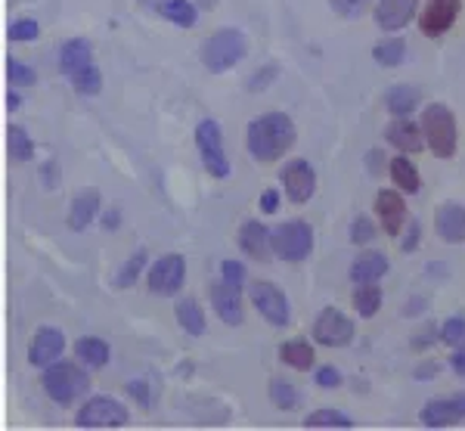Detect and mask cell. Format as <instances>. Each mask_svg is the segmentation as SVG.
I'll use <instances>...</instances> for the list:
<instances>
[{
    "label": "cell",
    "mask_w": 465,
    "mask_h": 431,
    "mask_svg": "<svg viewBox=\"0 0 465 431\" xmlns=\"http://www.w3.org/2000/svg\"><path fill=\"white\" fill-rule=\"evenodd\" d=\"M63 351H65V336H63V332L54 329V326H44V329L35 332L32 345H28V363H32V366L47 369V366H54L59 357H63Z\"/></svg>",
    "instance_id": "5bb4252c"
},
{
    "label": "cell",
    "mask_w": 465,
    "mask_h": 431,
    "mask_svg": "<svg viewBox=\"0 0 465 431\" xmlns=\"http://www.w3.org/2000/svg\"><path fill=\"white\" fill-rule=\"evenodd\" d=\"M118 217H122L118 211H106V215H103V226H106V230H115V226H118Z\"/></svg>",
    "instance_id": "f907efd6"
},
{
    "label": "cell",
    "mask_w": 465,
    "mask_h": 431,
    "mask_svg": "<svg viewBox=\"0 0 465 431\" xmlns=\"http://www.w3.org/2000/svg\"><path fill=\"white\" fill-rule=\"evenodd\" d=\"M329 6L344 19H360L366 13V0H329Z\"/></svg>",
    "instance_id": "b9f144b4"
},
{
    "label": "cell",
    "mask_w": 465,
    "mask_h": 431,
    "mask_svg": "<svg viewBox=\"0 0 465 431\" xmlns=\"http://www.w3.org/2000/svg\"><path fill=\"white\" fill-rule=\"evenodd\" d=\"M450 366L456 369V376H465V342L456 345V351L450 354Z\"/></svg>",
    "instance_id": "c3c4849f"
},
{
    "label": "cell",
    "mask_w": 465,
    "mask_h": 431,
    "mask_svg": "<svg viewBox=\"0 0 465 431\" xmlns=\"http://www.w3.org/2000/svg\"><path fill=\"white\" fill-rule=\"evenodd\" d=\"M258 205H261V215H276V208H280V193L264 190V193H261V199H258Z\"/></svg>",
    "instance_id": "bcb514c9"
},
{
    "label": "cell",
    "mask_w": 465,
    "mask_h": 431,
    "mask_svg": "<svg viewBox=\"0 0 465 431\" xmlns=\"http://www.w3.org/2000/svg\"><path fill=\"white\" fill-rule=\"evenodd\" d=\"M196 146L202 155V165L212 174L214 180H227L230 177V158L223 153V134L221 125L214 118H205L196 125Z\"/></svg>",
    "instance_id": "8992f818"
},
{
    "label": "cell",
    "mask_w": 465,
    "mask_h": 431,
    "mask_svg": "<svg viewBox=\"0 0 465 431\" xmlns=\"http://www.w3.org/2000/svg\"><path fill=\"white\" fill-rule=\"evenodd\" d=\"M100 202H103V193L96 190V186H84V190L74 193L72 208H69V230L74 233L87 230V226L96 221V215H100Z\"/></svg>",
    "instance_id": "e0dca14e"
},
{
    "label": "cell",
    "mask_w": 465,
    "mask_h": 431,
    "mask_svg": "<svg viewBox=\"0 0 465 431\" xmlns=\"http://www.w3.org/2000/svg\"><path fill=\"white\" fill-rule=\"evenodd\" d=\"M431 376H438V363H429V366H422L416 373V379H431Z\"/></svg>",
    "instance_id": "816d5d0a"
},
{
    "label": "cell",
    "mask_w": 465,
    "mask_h": 431,
    "mask_svg": "<svg viewBox=\"0 0 465 431\" xmlns=\"http://www.w3.org/2000/svg\"><path fill=\"white\" fill-rule=\"evenodd\" d=\"M440 342H447L453 347L465 342V316H450L444 323V329H440Z\"/></svg>",
    "instance_id": "60d3db41"
},
{
    "label": "cell",
    "mask_w": 465,
    "mask_h": 431,
    "mask_svg": "<svg viewBox=\"0 0 465 431\" xmlns=\"http://www.w3.org/2000/svg\"><path fill=\"white\" fill-rule=\"evenodd\" d=\"M270 233L273 230H267L261 221H245L239 226V248L252 261H270L273 258V239H270Z\"/></svg>",
    "instance_id": "2e32d148"
},
{
    "label": "cell",
    "mask_w": 465,
    "mask_h": 431,
    "mask_svg": "<svg viewBox=\"0 0 465 431\" xmlns=\"http://www.w3.org/2000/svg\"><path fill=\"white\" fill-rule=\"evenodd\" d=\"M74 357H78L81 366L87 369H103L112 357V347L96 336H84L74 342Z\"/></svg>",
    "instance_id": "cb8c5ba5"
},
{
    "label": "cell",
    "mask_w": 465,
    "mask_h": 431,
    "mask_svg": "<svg viewBox=\"0 0 465 431\" xmlns=\"http://www.w3.org/2000/svg\"><path fill=\"white\" fill-rule=\"evenodd\" d=\"M462 0H429V6L419 16V28H422L425 37H440L447 35L450 28L456 25V16H460Z\"/></svg>",
    "instance_id": "4fadbf2b"
},
{
    "label": "cell",
    "mask_w": 465,
    "mask_h": 431,
    "mask_svg": "<svg viewBox=\"0 0 465 431\" xmlns=\"http://www.w3.org/2000/svg\"><path fill=\"white\" fill-rule=\"evenodd\" d=\"M419 422L425 428H453L465 422V395H447L422 406Z\"/></svg>",
    "instance_id": "7c38bea8"
},
{
    "label": "cell",
    "mask_w": 465,
    "mask_h": 431,
    "mask_svg": "<svg viewBox=\"0 0 465 431\" xmlns=\"http://www.w3.org/2000/svg\"><path fill=\"white\" fill-rule=\"evenodd\" d=\"M354 338V323L344 316L339 307H322L317 323H313V342L326 347H344Z\"/></svg>",
    "instance_id": "8fae6325"
},
{
    "label": "cell",
    "mask_w": 465,
    "mask_h": 431,
    "mask_svg": "<svg viewBox=\"0 0 465 431\" xmlns=\"http://www.w3.org/2000/svg\"><path fill=\"white\" fill-rule=\"evenodd\" d=\"M280 184L295 205H304L317 193V171H313V165L307 158H292V162L282 165Z\"/></svg>",
    "instance_id": "9c48e42d"
},
{
    "label": "cell",
    "mask_w": 465,
    "mask_h": 431,
    "mask_svg": "<svg viewBox=\"0 0 465 431\" xmlns=\"http://www.w3.org/2000/svg\"><path fill=\"white\" fill-rule=\"evenodd\" d=\"M177 323L186 336H205V311L193 295L177 301Z\"/></svg>",
    "instance_id": "d4e9b609"
},
{
    "label": "cell",
    "mask_w": 465,
    "mask_h": 431,
    "mask_svg": "<svg viewBox=\"0 0 465 431\" xmlns=\"http://www.w3.org/2000/svg\"><path fill=\"white\" fill-rule=\"evenodd\" d=\"M351 305H354V311L363 316V320H370V316H376L379 307H381V289H379L376 283L357 286L354 298H351Z\"/></svg>",
    "instance_id": "1f68e13d"
},
{
    "label": "cell",
    "mask_w": 465,
    "mask_h": 431,
    "mask_svg": "<svg viewBox=\"0 0 465 431\" xmlns=\"http://www.w3.org/2000/svg\"><path fill=\"white\" fill-rule=\"evenodd\" d=\"M304 428H354V419L339 410H313L307 413Z\"/></svg>",
    "instance_id": "836d02e7"
},
{
    "label": "cell",
    "mask_w": 465,
    "mask_h": 431,
    "mask_svg": "<svg viewBox=\"0 0 465 431\" xmlns=\"http://www.w3.org/2000/svg\"><path fill=\"white\" fill-rule=\"evenodd\" d=\"M6 153H10L13 162H28L35 158V140L28 137V131L22 125H10L6 127Z\"/></svg>",
    "instance_id": "4dcf8cb0"
},
{
    "label": "cell",
    "mask_w": 465,
    "mask_h": 431,
    "mask_svg": "<svg viewBox=\"0 0 465 431\" xmlns=\"http://www.w3.org/2000/svg\"><path fill=\"white\" fill-rule=\"evenodd\" d=\"M72 87H74V94H81V96H96L103 90V72L96 69V65H87V69H81L72 78Z\"/></svg>",
    "instance_id": "d590c367"
},
{
    "label": "cell",
    "mask_w": 465,
    "mask_h": 431,
    "mask_svg": "<svg viewBox=\"0 0 465 431\" xmlns=\"http://www.w3.org/2000/svg\"><path fill=\"white\" fill-rule=\"evenodd\" d=\"M245 143H249V155L254 162H276V158H282L295 146V121L286 112H264V115L249 121Z\"/></svg>",
    "instance_id": "6da1fadb"
},
{
    "label": "cell",
    "mask_w": 465,
    "mask_h": 431,
    "mask_svg": "<svg viewBox=\"0 0 465 431\" xmlns=\"http://www.w3.org/2000/svg\"><path fill=\"white\" fill-rule=\"evenodd\" d=\"M87 65H94V50H90V44L84 37H72V41H65L63 47H59V69H63V75L69 81L81 69H87Z\"/></svg>",
    "instance_id": "44dd1931"
},
{
    "label": "cell",
    "mask_w": 465,
    "mask_h": 431,
    "mask_svg": "<svg viewBox=\"0 0 465 431\" xmlns=\"http://www.w3.org/2000/svg\"><path fill=\"white\" fill-rule=\"evenodd\" d=\"M140 274H146V248H137V252L122 264V270H118V276H115V286L118 289H131Z\"/></svg>",
    "instance_id": "e575fe53"
},
{
    "label": "cell",
    "mask_w": 465,
    "mask_h": 431,
    "mask_svg": "<svg viewBox=\"0 0 465 431\" xmlns=\"http://www.w3.org/2000/svg\"><path fill=\"white\" fill-rule=\"evenodd\" d=\"M273 78H276V65H264V69L254 72V78L249 81V90H254V94H258V90H264Z\"/></svg>",
    "instance_id": "ee69618b"
},
{
    "label": "cell",
    "mask_w": 465,
    "mask_h": 431,
    "mask_svg": "<svg viewBox=\"0 0 465 431\" xmlns=\"http://www.w3.org/2000/svg\"><path fill=\"white\" fill-rule=\"evenodd\" d=\"M221 279H223L227 286H236V289H242L245 279H249V270H245V264H242V261L227 258V261L221 264Z\"/></svg>",
    "instance_id": "ab89813d"
},
{
    "label": "cell",
    "mask_w": 465,
    "mask_h": 431,
    "mask_svg": "<svg viewBox=\"0 0 465 431\" xmlns=\"http://www.w3.org/2000/svg\"><path fill=\"white\" fill-rule=\"evenodd\" d=\"M127 395H131L134 400H140V406H153V400H149V385L143 379L127 385Z\"/></svg>",
    "instance_id": "7dc6e473"
},
{
    "label": "cell",
    "mask_w": 465,
    "mask_h": 431,
    "mask_svg": "<svg viewBox=\"0 0 465 431\" xmlns=\"http://www.w3.org/2000/svg\"><path fill=\"white\" fill-rule=\"evenodd\" d=\"M388 171H391V180L397 184V190L401 193H419V186H422V177H419V168L410 162V155H397L391 158V165H388Z\"/></svg>",
    "instance_id": "484cf974"
},
{
    "label": "cell",
    "mask_w": 465,
    "mask_h": 431,
    "mask_svg": "<svg viewBox=\"0 0 465 431\" xmlns=\"http://www.w3.org/2000/svg\"><path fill=\"white\" fill-rule=\"evenodd\" d=\"M131 422V413L115 397H90L78 410L74 426L78 428H124Z\"/></svg>",
    "instance_id": "ba28073f"
},
{
    "label": "cell",
    "mask_w": 465,
    "mask_h": 431,
    "mask_svg": "<svg viewBox=\"0 0 465 431\" xmlns=\"http://www.w3.org/2000/svg\"><path fill=\"white\" fill-rule=\"evenodd\" d=\"M19 105H22V96H19V94H13V90H10V94H6V109L16 112Z\"/></svg>",
    "instance_id": "f5cc1de1"
},
{
    "label": "cell",
    "mask_w": 465,
    "mask_h": 431,
    "mask_svg": "<svg viewBox=\"0 0 465 431\" xmlns=\"http://www.w3.org/2000/svg\"><path fill=\"white\" fill-rule=\"evenodd\" d=\"M422 100V94H419V87H410V85H397L385 94V105L388 112H391L394 118H407L412 109L419 105Z\"/></svg>",
    "instance_id": "4316f807"
},
{
    "label": "cell",
    "mask_w": 465,
    "mask_h": 431,
    "mask_svg": "<svg viewBox=\"0 0 465 431\" xmlns=\"http://www.w3.org/2000/svg\"><path fill=\"white\" fill-rule=\"evenodd\" d=\"M280 360L292 369H311L313 360H317V354H313L311 342H304V338H292V342L280 345Z\"/></svg>",
    "instance_id": "f1b7e54d"
},
{
    "label": "cell",
    "mask_w": 465,
    "mask_h": 431,
    "mask_svg": "<svg viewBox=\"0 0 465 431\" xmlns=\"http://www.w3.org/2000/svg\"><path fill=\"white\" fill-rule=\"evenodd\" d=\"M270 400H273L276 410L282 413H292L298 404H302V395H298V388L286 379H273L270 382Z\"/></svg>",
    "instance_id": "d6a6232c"
},
{
    "label": "cell",
    "mask_w": 465,
    "mask_h": 431,
    "mask_svg": "<svg viewBox=\"0 0 465 431\" xmlns=\"http://www.w3.org/2000/svg\"><path fill=\"white\" fill-rule=\"evenodd\" d=\"M186 279V261L183 255H162L153 267L146 270V286L155 295H177L183 289Z\"/></svg>",
    "instance_id": "30bf717a"
},
{
    "label": "cell",
    "mask_w": 465,
    "mask_h": 431,
    "mask_svg": "<svg viewBox=\"0 0 465 431\" xmlns=\"http://www.w3.org/2000/svg\"><path fill=\"white\" fill-rule=\"evenodd\" d=\"M212 305L217 316H221L227 326H242L245 316H242V298H239V289L236 286H227L221 279V283L212 286Z\"/></svg>",
    "instance_id": "d6986e66"
},
{
    "label": "cell",
    "mask_w": 465,
    "mask_h": 431,
    "mask_svg": "<svg viewBox=\"0 0 465 431\" xmlns=\"http://www.w3.org/2000/svg\"><path fill=\"white\" fill-rule=\"evenodd\" d=\"M385 274H388V258L381 252H360L354 264H351V279H354L357 286L379 283Z\"/></svg>",
    "instance_id": "603a6c76"
},
{
    "label": "cell",
    "mask_w": 465,
    "mask_h": 431,
    "mask_svg": "<svg viewBox=\"0 0 465 431\" xmlns=\"http://www.w3.org/2000/svg\"><path fill=\"white\" fill-rule=\"evenodd\" d=\"M6 78H10V85H16V87H32L37 81V75L32 65L19 63V59H10V63H6Z\"/></svg>",
    "instance_id": "74e56055"
},
{
    "label": "cell",
    "mask_w": 465,
    "mask_h": 431,
    "mask_svg": "<svg viewBox=\"0 0 465 431\" xmlns=\"http://www.w3.org/2000/svg\"><path fill=\"white\" fill-rule=\"evenodd\" d=\"M313 379H317L320 388H339V385L344 382L341 373L335 366H320L317 373H313Z\"/></svg>",
    "instance_id": "7bdbcfd3"
},
{
    "label": "cell",
    "mask_w": 465,
    "mask_h": 431,
    "mask_svg": "<svg viewBox=\"0 0 465 431\" xmlns=\"http://www.w3.org/2000/svg\"><path fill=\"white\" fill-rule=\"evenodd\" d=\"M249 298L254 305V311H258L270 326H289L292 323V307H289V298L286 292L280 289V286L267 283V279H258V283L249 286Z\"/></svg>",
    "instance_id": "52a82bcc"
},
{
    "label": "cell",
    "mask_w": 465,
    "mask_h": 431,
    "mask_svg": "<svg viewBox=\"0 0 465 431\" xmlns=\"http://www.w3.org/2000/svg\"><path fill=\"white\" fill-rule=\"evenodd\" d=\"M419 236H422V226H419V221H410V230H407V236L401 239V248L403 252H416L419 248Z\"/></svg>",
    "instance_id": "f6af8a7d"
},
{
    "label": "cell",
    "mask_w": 465,
    "mask_h": 431,
    "mask_svg": "<svg viewBox=\"0 0 465 431\" xmlns=\"http://www.w3.org/2000/svg\"><path fill=\"white\" fill-rule=\"evenodd\" d=\"M376 217L388 236H401L403 224H407V199L397 190H381L376 195Z\"/></svg>",
    "instance_id": "9a60e30c"
},
{
    "label": "cell",
    "mask_w": 465,
    "mask_h": 431,
    "mask_svg": "<svg viewBox=\"0 0 465 431\" xmlns=\"http://www.w3.org/2000/svg\"><path fill=\"white\" fill-rule=\"evenodd\" d=\"M422 134L429 149L438 158H453L456 149H460V125H456L453 109L444 103H431L422 109Z\"/></svg>",
    "instance_id": "3957f363"
},
{
    "label": "cell",
    "mask_w": 465,
    "mask_h": 431,
    "mask_svg": "<svg viewBox=\"0 0 465 431\" xmlns=\"http://www.w3.org/2000/svg\"><path fill=\"white\" fill-rule=\"evenodd\" d=\"M434 336H438V332H434L431 326H425V332H419V336H416V342H412V345H416V347H425V345L431 342Z\"/></svg>",
    "instance_id": "681fc988"
},
{
    "label": "cell",
    "mask_w": 465,
    "mask_h": 431,
    "mask_svg": "<svg viewBox=\"0 0 465 431\" xmlns=\"http://www.w3.org/2000/svg\"><path fill=\"white\" fill-rule=\"evenodd\" d=\"M385 140L391 143L394 149L410 153V155L422 153V146H429V143H425V134H422V125H412L410 118H394L385 131Z\"/></svg>",
    "instance_id": "ffe728a7"
},
{
    "label": "cell",
    "mask_w": 465,
    "mask_h": 431,
    "mask_svg": "<svg viewBox=\"0 0 465 431\" xmlns=\"http://www.w3.org/2000/svg\"><path fill=\"white\" fill-rule=\"evenodd\" d=\"M372 16L381 32H401L416 16V0H379Z\"/></svg>",
    "instance_id": "ac0fdd59"
},
{
    "label": "cell",
    "mask_w": 465,
    "mask_h": 431,
    "mask_svg": "<svg viewBox=\"0 0 465 431\" xmlns=\"http://www.w3.org/2000/svg\"><path fill=\"white\" fill-rule=\"evenodd\" d=\"M155 10H159L168 22L180 25V28H193L199 22V10L193 6V0H162Z\"/></svg>",
    "instance_id": "83f0119b"
},
{
    "label": "cell",
    "mask_w": 465,
    "mask_h": 431,
    "mask_svg": "<svg viewBox=\"0 0 465 431\" xmlns=\"http://www.w3.org/2000/svg\"><path fill=\"white\" fill-rule=\"evenodd\" d=\"M6 35H10V41H16V44H28V41H37V37H41V25H37V19L22 16V19H13V25Z\"/></svg>",
    "instance_id": "8d00e7d4"
},
{
    "label": "cell",
    "mask_w": 465,
    "mask_h": 431,
    "mask_svg": "<svg viewBox=\"0 0 465 431\" xmlns=\"http://www.w3.org/2000/svg\"><path fill=\"white\" fill-rule=\"evenodd\" d=\"M270 239H273V258H280L286 264H302L313 248V230L302 217L280 224L270 233Z\"/></svg>",
    "instance_id": "5b68a950"
},
{
    "label": "cell",
    "mask_w": 465,
    "mask_h": 431,
    "mask_svg": "<svg viewBox=\"0 0 465 431\" xmlns=\"http://www.w3.org/2000/svg\"><path fill=\"white\" fill-rule=\"evenodd\" d=\"M372 59H376L381 69H397V65L407 63V41H401V37H388V41H381L372 47Z\"/></svg>",
    "instance_id": "f546056e"
},
{
    "label": "cell",
    "mask_w": 465,
    "mask_h": 431,
    "mask_svg": "<svg viewBox=\"0 0 465 431\" xmlns=\"http://www.w3.org/2000/svg\"><path fill=\"white\" fill-rule=\"evenodd\" d=\"M372 239H376V226H372L370 217L357 215L354 221H351V242H354V246H370Z\"/></svg>",
    "instance_id": "f35d334b"
},
{
    "label": "cell",
    "mask_w": 465,
    "mask_h": 431,
    "mask_svg": "<svg viewBox=\"0 0 465 431\" xmlns=\"http://www.w3.org/2000/svg\"><path fill=\"white\" fill-rule=\"evenodd\" d=\"M245 56H249V37L239 28H221V32L202 41V65L212 75L236 69Z\"/></svg>",
    "instance_id": "7a4b0ae2"
},
{
    "label": "cell",
    "mask_w": 465,
    "mask_h": 431,
    "mask_svg": "<svg viewBox=\"0 0 465 431\" xmlns=\"http://www.w3.org/2000/svg\"><path fill=\"white\" fill-rule=\"evenodd\" d=\"M41 385H44V391H47L54 404L72 406L90 391V376L81 366H74V363H59L56 360L54 366L44 369Z\"/></svg>",
    "instance_id": "277c9868"
},
{
    "label": "cell",
    "mask_w": 465,
    "mask_h": 431,
    "mask_svg": "<svg viewBox=\"0 0 465 431\" xmlns=\"http://www.w3.org/2000/svg\"><path fill=\"white\" fill-rule=\"evenodd\" d=\"M434 230H438V236L450 242V246L465 242V205H456V202L440 205L438 217H434Z\"/></svg>",
    "instance_id": "7402d4cb"
}]
</instances>
